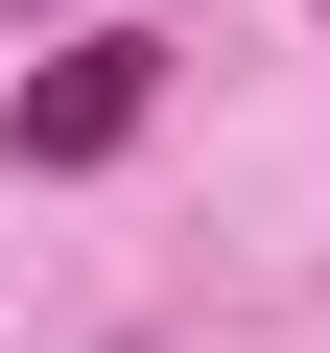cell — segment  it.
<instances>
[{
  "label": "cell",
  "mask_w": 330,
  "mask_h": 353,
  "mask_svg": "<svg viewBox=\"0 0 330 353\" xmlns=\"http://www.w3.org/2000/svg\"><path fill=\"white\" fill-rule=\"evenodd\" d=\"M0 24H95V0H0Z\"/></svg>",
  "instance_id": "cell-2"
},
{
  "label": "cell",
  "mask_w": 330,
  "mask_h": 353,
  "mask_svg": "<svg viewBox=\"0 0 330 353\" xmlns=\"http://www.w3.org/2000/svg\"><path fill=\"white\" fill-rule=\"evenodd\" d=\"M142 118H165V48H142V24H71L24 94H0V165H24V189H71V165H118Z\"/></svg>",
  "instance_id": "cell-1"
},
{
  "label": "cell",
  "mask_w": 330,
  "mask_h": 353,
  "mask_svg": "<svg viewBox=\"0 0 330 353\" xmlns=\"http://www.w3.org/2000/svg\"><path fill=\"white\" fill-rule=\"evenodd\" d=\"M307 24H330V0H307Z\"/></svg>",
  "instance_id": "cell-3"
}]
</instances>
